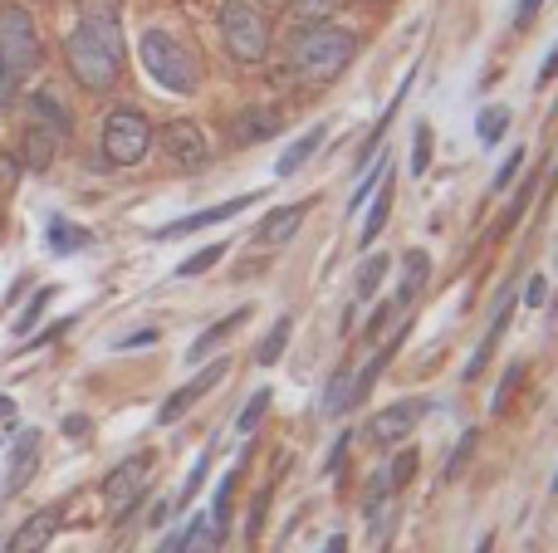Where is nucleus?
I'll use <instances>...</instances> for the list:
<instances>
[{"instance_id":"obj_38","label":"nucleus","mask_w":558,"mask_h":553,"mask_svg":"<svg viewBox=\"0 0 558 553\" xmlns=\"http://www.w3.org/2000/svg\"><path fill=\"white\" fill-rule=\"evenodd\" d=\"M432 167V127H416V152H412V176H422Z\"/></svg>"},{"instance_id":"obj_24","label":"nucleus","mask_w":558,"mask_h":553,"mask_svg":"<svg viewBox=\"0 0 558 553\" xmlns=\"http://www.w3.org/2000/svg\"><path fill=\"white\" fill-rule=\"evenodd\" d=\"M505 133H510V108H505V103L481 108V118H475V137H481L485 147H500Z\"/></svg>"},{"instance_id":"obj_5","label":"nucleus","mask_w":558,"mask_h":553,"mask_svg":"<svg viewBox=\"0 0 558 553\" xmlns=\"http://www.w3.org/2000/svg\"><path fill=\"white\" fill-rule=\"evenodd\" d=\"M153 152V123H147L143 108H113L104 118V157L113 167H137Z\"/></svg>"},{"instance_id":"obj_49","label":"nucleus","mask_w":558,"mask_h":553,"mask_svg":"<svg viewBox=\"0 0 558 553\" xmlns=\"http://www.w3.org/2000/svg\"><path fill=\"white\" fill-rule=\"evenodd\" d=\"M324 553H348V539L343 534H333V539H328V549Z\"/></svg>"},{"instance_id":"obj_30","label":"nucleus","mask_w":558,"mask_h":553,"mask_svg":"<svg viewBox=\"0 0 558 553\" xmlns=\"http://www.w3.org/2000/svg\"><path fill=\"white\" fill-rule=\"evenodd\" d=\"M211 456H216V446H206V451H202V460H196V466H192V476H186L182 495H177V500H172V509H177V515H182V509H186V505H192V500H196V490H202L206 470H211Z\"/></svg>"},{"instance_id":"obj_7","label":"nucleus","mask_w":558,"mask_h":553,"mask_svg":"<svg viewBox=\"0 0 558 553\" xmlns=\"http://www.w3.org/2000/svg\"><path fill=\"white\" fill-rule=\"evenodd\" d=\"M153 143H162L167 162H172L177 172H202V167L211 162V143H206V133L192 123V118L162 123V133H153Z\"/></svg>"},{"instance_id":"obj_43","label":"nucleus","mask_w":558,"mask_h":553,"mask_svg":"<svg viewBox=\"0 0 558 553\" xmlns=\"http://www.w3.org/2000/svg\"><path fill=\"white\" fill-rule=\"evenodd\" d=\"M15 176H20V157H0V196L15 186Z\"/></svg>"},{"instance_id":"obj_23","label":"nucleus","mask_w":558,"mask_h":553,"mask_svg":"<svg viewBox=\"0 0 558 553\" xmlns=\"http://www.w3.org/2000/svg\"><path fill=\"white\" fill-rule=\"evenodd\" d=\"M426 274H432V255L412 250V255H407V280H402V290H397V309H407V304L426 290Z\"/></svg>"},{"instance_id":"obj_13","label":"nucleus","mask_w":558,"mask_h":553,"mask_svg":"<svg viewBox=\"0 0 558 553\" xmlns=\"http://www.w3.org/2000/svg\"><path fill=\"white\" fill-rule=\"evenodd\" d=\"M39 470V431H20L15 446H10V466H5V480H0V495H15V490L29 486V476Z\"/></svg>"},{"instance_id":"obj_48","label":"nucleus","mask_w":558,"mask_h":553,"mask_svg":"<svg viewBox=\"0 0 558 553\" xmlns=\"http://www.w3.org/2000/svg\"><path fill=\"white\" fill-rule=\"evenodd\" d=\"M64 431H69V437H84V431H88V417H69Z\"/></svg>"},{"instance_id":"obj_10","label":"nucleus","mask_w":558,"mask_h":553,"mask_svg":"<svg viewBox=\"0 0 558 553\" xmlns=\"http://www.w3.org/2000/svg\"><path fill=\"white\" fill-rule=\"evenodd\" d=\"M255 201H260V192L231 196V201H221V206H206V211H192V216H182V221H172V225H157V231H153V241H177V235H196V231H206V225L235 221V216H241V211H251Z\"/></svg>"},{"instance_id":"obj_15","label":"nucleus","mask_w":558,"mask_h":553,"mask_svg":"<svg viewBox=\"0 0 558 553\" xmlns=\"http://www.w3.org/2000/svg\"><path fill=\"white\" fill-rule=\"evenodd\" d=\"M308 216V201L299 206H275V211H265V221L255 225V245H284L299 235V225H304Z\"/></svg>"},{"instance_id":"obj_11","label":"nucleus","mask_w":558,"mask_h":553,"mask_svg":"<svg viewBox=\"0 0 558 553\" xmlns=\"http://www.w3.org/2000/svg\"><path fill=\"white\" fill-rule=\"evenodd\" d=\"M147 470H153V456H128V460H118L113 470L104 476V500L113 509H128L137 495H143V486H147Z\"/></svg>"},{"instance_id":"obj_36","label":"nucleus","mask_w":558,"mask_h":553,"mask_svg":"<svg viewBox=\"0 0 558 553\" xmlns=\"http://www.w3.org/2000/svg\"><path fill=\"white\" fill-rule=\"evenodd\" d=\"M524 157H530V152H524V147H514V152L510 157H505V162H500V172H495V192H505V186H510L514 182V176H520V167H524Z\"/></svg>"},{"instance_id":"obj_42","label":"nucleus","mask_w":558,"mask_h":553,"mask_svg":"<svg viewBox=\"0 0 558 553\" xmlns=\"http://www.w3.org/2000/svg\"><path fill=\"white\" fill-rule=\"evenodd\" d=\"M15 88H20V74L5 64V59H0V103H10V98H15Z\"/></svg>"},{"instance_id":"obj_51","label":"nucleus","mask_w":558,"mask_h":553,"mask_svg":"<svg viewBox=\"0 0 558 553\" xmlns=\"http://www.w3.org/2000/svg\"><path fill=\"white\" fill-rule=\"evenodd\" d=\"M549 490H554V495H558V476H554V486H549Z\"/></svg>"},{"instance_id":"obj_21","label":"nucleus","mask_w":558,"mask_h":553,"mask_svg":"<svg viewBox=\"0 0 558 553\" xmlns=\"http://www.w3.org/2000/svg\"><path fill=\"white\" fill-rule=\"evenodd\" d=\"M387 216H392V172L383 176V186H377V201H373V211H367V221H363V250H373V241L387 231Z\"/></svg>"},{"instance_id":"obj_8","label":"nucleus","mask_w":558,"mask_h":553,"mask_svg":"<svg viewBox=\"0 0 558 553\" xmlns=\"http://www.w3.org/2000/svg\"><path fill=\"white\" fill-rule=\"evenodd\" d=\"M422 417H426V402L422 397H402V402H392V407L377 411V417L363 427V437L373 441V446H397V441L412 437Z\"/></svg>"},{"instance_id":"obj_16","label":"nucleus","mask_w":558,"mask_h":553,"mask_svg":"<svg viewBox=\"0 0 558 553\" xmlns=\"http://www.w3.org/2000/svg\"><path fill=\"white\" fill-rule=\"evenodd\" d=\"M59 157V137L49 133V127H39V123H29L25 127V137H20V162L29 167V172H45L49 162Z\"/></svg>"},{"instance_id":"obj_3","label":"nucleus","mask_w":558,"mask_h":553,"mask_svg":"<svg viewBox=\"0 0 558 553\" xmlns=\"http://www.w3.org/2000/svg\"><path fill=\"white\" fill-rule=\"evenodd\" d=\"M137 59H143V69L167 88V94H196V84H202V69H196L192 49H186L177 35H167V29H143Z\"/></svg>"},{"instance_id":"obj_41","label":"nucleus","mask_w":558,"mask_h":553,"mask_svg":"<svg viewBox=\"0 0 558 553\" xmlns=\"http://www.w3.org/2000/svg\"><path fill=\"white\" fill-rule=\"evenodd\" d=\"M343 456H348V431L333 441V451H328V460H324V476H338V470H343Z\"/></svg>"},{"instance_id":"obj_47","label":"nucleus","mask_w":558,"mask_h":553,"mask_svg":"<svg viewBox=\"0 0 558 553\" xmlns=\"http://www.w3.org/2000/svg\"><path fill=\"white\" fill-rule=\"evenodd\" d=\"M558 78V45L549 49V59H544V69H539V84H554Z\"/></svg>"},{"instance_id":"obj_39","label":"nucleus","mask_w":558,"mask_h":553,"mask_svg":"<svg viewBox=\"0 0 558 553\" xmlns=\"http://www.w3.org/2000/svg\"><path fill=\"white\" fill-rule=\"evenodd\" d=\"M387 490H392V486H387V476L367 480V519H373V515H377V509H383V505H387Z\"/></svg>"},{"instance_id":"obj_19","label":"nucleus","mask_w":558,"mask_h":553,"mask_svg":"<svg viewBox=\"0 0 558 553\" xmlns=\"http://www.w3.org/2000/svg\"><path fill=\"white\" fill-rule=\"evenodd\" d=\"M245 319H251V309H235V314H226V319H221V323H211V329H206V333H202V339H196V343H192V353H186V358H192V362L211 358V353H216V348H221V343H226V339H231V333H235V329H241V323H245Z\"/></svg>"},{"instance_id":"obj_37","label":"nucleus","mask_w":558,"mask_h":553,"mask_svg":"<svg viewBox=\"0 0 558 553\" xmlns=\"http://www.w3.org/2000/svg\"><path fill=\"white\" fill-rule=\"evenodd\" d=\"M49 299H54V290H39L35 299H29V309L15 319V333H29V329H35V323H39V314H45V304H49Z\"/></svg>"},{"instance_id":"obj_9","label":"nucleus","mask_w":558,"mask_h":553,"mask_svg":"<svg viewBox=\"0 0 558 553\" xmlns=\"http://www.w3.org/2000/svg\"><path fill=\"white\" fill-rule=\"evenodd\" d=\"M226 372H231V362H226V358H216L211 368H202L192 382H182V388H177L172 397H167L162 407H157V421H162V427H172V421H182L186 411H192L196 402L206 397V392H216V388H221V382H226Z\"/></svg>"},{"instance_id":"obj_44","label":"nucleus","mask_w":558,"mask_h":553,"mask_svg":"<svg viewBox=\"0 0 558 553\" xmlns=\"http://www.w3.org/2000/svg\"><path fill=\"white\" fill-rule=\"evenodd\" d=\"M544 10V0H520V10H514V29H530V20Z\"/></svg>"},{"instance_id":"obj_40","label":"nucleus","mask_w":558,"mask_h":553,"mask_svg":"<svg viewBox=\"0 0 558 553\" xmlns=\"http://www.w3.org/2000/svg\"><path fill=\"white\" fill-rule=\"evenodd\" d=\"M544 299H549V280H544V274H530V284H524V304H530V309H539Z\"/></svg>"},{"instance_id":"obj_1","label":"nucleus","mask_w":558,"mask_h":553,"mask_svg":"<svg viewBox=\"0 0 558 553\" xmlns=\"http://www.w3.org/2000/svg\"><path fill=\"white\" fill-rule=\"evenodd\" d=\"M64 59L69 74L88 88V94H108L123 74V29H118V15L108 5H88L84 20L69 29L64 39Z\"/></svg>"},{"instance_id":"obj_32","label":"nucleus","mask_w":558,"mask_h":553,"mask_svg":"<svg viewBox=\"0 0 558 553\" xmlns=\"http://www.w3.org/2000/svg\"><path fill=\"white\" fill-rule=\"evenodd\" d=\"M265 411H270V388H260L251 402H245L241 417H235V431H241V437H251V431L265 421Z\"/></svg>"},{"instance_id":"obj_2","label":"nucleus","mask_w":558,"mask_h":553,"mask_svg":"<svg viewBox=\"0 0 558 553\" xmlns=\"http://www.w3.org/2000/svg\"><path fill=\"white\" fill-rule=\"evenodd\" d=\"M353 59H357V35L333 25V20H314V25H304L289 39V69H294L299 78H308V84L338 78Z\"/></svg>"},{"instance_id":"obj_33","label":"nucleus","mask_w":558,"mask_h":553,"mask_svg":"<svg viewBox=\"0 0 558 553\" xmlns=\"http://www.w3.org/2000/svg\"><path fill=\"white\" fill-rule=\"evenodd\" d=\"M416 466H422L416 446H412V451H397V456H392V470H387V486H392V490L412 486V480H416Z\"/></svg>"},{"instance_id":"obj_50","label":"nucleus","mask_w":558,"mask_h":553,"mask_svg":"<svg viewBox=\"0 0 558 553\" xmlns=\"http://www.w3.org/2000/svg\"><path fill=\"white\" fill-rule=\"evenodd\" d=\"M490 549H495V539H490V534H485V539H481V549H475V553H490Z\"/></svg>"},{"instance_id":"obj_4","label":"nucleus","mask_w":558,"mask_h":553,"mask_svg":"<svg viewBox=\"0 0 558 553\" xmlns=\"http://www.w3.org/2000/svg\"><path fill=\"white\" fill-rule=\"evenodd\" d=\"M216 20H221L226 54L235 64H260L270 54V15H265L260 0H226Z\"/></svg>"},{"instance_id":"obj_12","label":"nucleus","mask_w":558,"mask_h":553,"mask_svg":"<svg viewBox=\"0 0 558 553\" xmlns=\"http://www.w3.org/2000/svg\"><path fill=\"white\" fill-rule=\"evenodd\" d=\"M59 519H64L59 509H39V515H29L15 534L0 539V553H45L59 534Z\"/></svg>"},{"instance_id":"obj_34","label":"nucleus","mask_w":558,"mask_h":553,"mask_svg":"<svg viewBox=\"0 0 558 553\" xmlns=\"http://www.w3.org/2000/svg\"><path fill=\"white\" fill-rule=\"evenodd\" d=\"M520 378H524V362H510V368H505V378H500V388H495V397H490V417H505V407H510Z\"/></svg>"},{"instance_id":"obj_46","label":"nucleus","mask_w":558,"mask_h":553,"mask_svg":"<svg viewBox=\"0 0 558 553\" xmlns=\"http://www.w3.org/2000/svg\"><path fill=\"white\" fill-rule=\"evenodd\" d=\"M186 549H192V534H186V529H177V534L162 539V549H157V553H186Z\"/></svg>"},{"instance_id":"obj_26","label":"nucleus","mask_w":558,"mask_h":553,"mask_svg":"<svg viewBox=\"0 0 558 553\" xmlns=\"http://www.w3.org/2000/svg\"><path fill=\"white\" fill-rule=\"evenodd\" d=\"M88 245V231H78L74 221H49V250L69 255V250H84Z\"/></svg>"},{"instance_id":"obj_28","label":"nucleus","mask_w":558,"mask_h":553,"mask_svg":"<svg viewBox=\"0 0 558 553\" xmlns=\"http://www.w3.org/2000/svg\"><path fill=\"white\" fill-rule=\"evenodd\" d=\"M221 260H226V245L216 241V245H206V250H196L192 260H182V265H177V280H196V274H206V270H211V265H221Z\"/></svg>"},{"instance_id":"obj_18","label":"nucleus","mask_w":558,"mask_h":553,"mask_svg":"<svg viewBox=\"0 0 558 553\" xmlns=\"http://www.w3.org/2000/svg\"><path fill=\"white\" fill-rule=\"evenodd\" d=\"M279 127H284V118L270 113V108H245V113L235 118V143H265Z\"/></svg>"},{"instance_id":"obj_27","label":"nucleus","mask_w":558,"mask_h":553,"mask_svg":"<svg viewBox=\"0 0 558 553\" xmlns=\"http://www.w3.org/2000/svg\"><path fill=\"white\" fill-rule=\"evenodd\" d=\"M475 446H481V431H461V441H456V451H451V460H446V470L441 476L446 480H456V476H465V466H471V456H475Z\"/></svg>"},{"instance_id":"obj_20","label":"nucleus","mask_w":558,"mask_h":553,"mask_svg":"<svg viewBox=\"0 0 558 553\" xmlns=\"http://www.w3.org/2000/svg\"><path fill=\"white\" fill-rule=\"evenodd\" d=\"M412 78H416V74H407V78H402V88H397V94H392V103L383 108V118H377V127H373V133H367V143H363V157H357V162H363V167L373 162V152H383V137H387V127L397 123V108H402V98L412 94Z\"/></svg>"},{"instance_id":"obj_31","label":"nucleus","mask_w":558,"mask_h":553,"mask_svg":"<svg viewBox=\"0 0 558 553\" xmlns=\"http://www.w3.org/2000/svg\"><path fill=\"white\" fill-rule=\"evenodd\" d=\"M387 270H392V260H387V255L363 260V270H357V299H373V290L387 280Z\"/></svg>"},{"instance_id":"obj_14","label":"nucleus","mask_w":558,"mask_h":553,"mask_svg":"<svg viewBox=\"0 0 558 553\" xmlns=\"http://www.w3.org/2000/svg\"><path fill=\"white\" fill-rule=\"evenodd\" d=\"M29 123H39V127H49V133L59 137V143H69V133H74V118H69V108H64V98L54 94V88H35L29 94Z\"/></svg>"},{"instance_id":"obj_6","label":"nucleus","mask_w":558,"mask_h":553,"mask_svg":"<svg viewBox=\"0 0 558 553\" xmlns=\"http://www.w3.org/2000/svg\"><path fill=\"white\" fill-rule=\"evenodd\" d=\"M0 59H5L20 78L45 64V45H39L35 15H29L25 5H0Z\"/></svg>"},{"instance_id":"obj_35","label":"nucleus","mask_w":558,"mask_h":553,"mask_svg":"<svg viewBox=\"0 0 558 553\" xmlns=\"http://www.w3.org/2000/svg\"><path fill=\"white\" fill-rule=\"evenodd\" d=\"M294 5V15L304 20V25H314V20H333V10L343 5V0H289Z\"/></svg>"},{"instance_id":"obj_22","label":"nucleus","mask_w":558,"mask_h":553,"mask_svg":"<svg viewBox=\"0 0 558 553\" xmlns=\"http://www.w3.org/2000/svg\"><path fill=\"white\" fill-rule=\"evenodd\" d=\"M289 333H294V319H289V314H279V319L270 323V333H265V343L255 348V362H260V368H275V362L284 358Z\"/></svg>"},{"instance_id":"obj_25","label":"nucleus","mask_w":558,"mask_h":553,"mask_svg":"<svg viewBox=\"0 0 558 553\" xmlns=\"http://www.w3.org/2000/svg\"><path fill=\"white\" fill-rule=\"evenodd\" d=\"M387 172H392V152H387V147H383V152H377V162H373V172H363V182H357V192L348 196V211H363V206H367V196H373L377 186H383V176H387Z\"/></svg>"},{"instance_id":"obj_45","label":"nucleus","mask_w":558,"mask_h":553,"mask_svg":"<svg viewBox=\"0 0 558 553\" xmlns=\"http://www.w3.org/2000/svg\"><path fill=\"white\" fill-rule=\"evenodd\" d=\"M153 343H157V329H143V333H128V339H118V348H153Z\"/></svg>"},{"instance_id":"obj_17","label":"nucleus","mask_w":558,"mask_h":553,"mask_svg":"<svg viewBox=\"0 0 558 553\" xmlns=\"http://www.w3.org/2000/svg\"><path fill=\"white\" fill-rule=\"evenodd\" d=\"M324 137H328V127H324V123H314L308 133H299V137H294V147H289V152L275 162V176H294L299 167H304L308 157H314L318 147H324Z\"/></svg>"},{"instance_id":"obj_29","label":"nucleus","mask_w":558,"mask_h":553,"mask_svg":"<svg viewBox=\"0 0 558 553\" xmlns=\"http://www.w3.org/2000/svg\"><path fill=\"white\" fill-rule=\"evenodd\" d=\"M348 372H338L333 382H328V392H324V411L328 417H348V411H353V388H348Z\"/></svg>"}]
</instances>
